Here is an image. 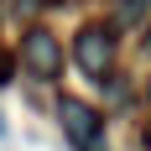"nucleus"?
I'll list each match as a JSON object with an SVG mask.
<instances>
[{"mask_svg":"<svg viewBox=\"0 0 151 151\" xmlns=\"http://www.w3.org/2000/svg\"><path fill=\"white\" fill-rule=\"evenodd\" d=\"M21 58H26V68H31L37 78H58V73H63V47H58V37H52L47 26H31V31H26Z\"/></svg>","mask_w":151,"mask_h":151,"instance_id":"nucleus-3","label":"nucleus"},{"mask_svg":"<svg viewBox=\"0 0 151 151\" xmlns=\"http://www.w3.org/2000/svg\"><path fill=\"white\" fill-rule=\"evenodd\" d=\"M73 63L89 78H109V68H115V31L109 26H83L73 37Z\"/></svg>","mask_w":151,"mask_h":151,"instance_id":"nucleus-1","label":"nucleus"},{"mask_svg":"<svg viewBox=\"0 0 151 151\" xmlns=\"http://www.w3.org/2000/svg\"><path fill=\"white\" fill-rule=\"evenodd\" d=\"M11 68H16V63H11V52H0V89L11 83Z\"/></svg>","mask_w":151,"mask_h":151,"instance_id":"nucleus-5","label":"nucleus"},{"mask_svg":"<svg viewBox=\"0 0 151 151\" xmlns=\"http://www.w3.org/2000/svg\"><path fill=\"white\" fill-rule=\"evenodd\" d=\"M63 130L73 141L78 151H104V120H99V109L83 104V99H63Z\"/></svg>","mask_w":151,"mask_h":151,"instance_id":"nucleus-2","label":"nucleus"},{"mask_svg":"<svg viewBox=\"0 0 151 151\" xmlns=\"http://www.w3.org/2000/svg\"><path fill=\"white\" fill-rule=\"evenodd\" d=\"M146 5H151V0H120V21H136Z\"/></svg>","mask_w":151,"mask_h":151,"instance_id":"nucleus-4","label":"nucleus"},{"mask_svg":"<svg viewBox=\"0 0 151 151\" xmlns=\"http://www.w3.org/2000/svg\"><path fill=\"white\" fill-rule=\"evenodd\" d=\"M5 130H11V125H5V115H0V141H5Z\"/></svg>","mask_w":151,"mask_h":151,"instance_id":"nucleus-6","label":"nucleus"},{"mask_svg":"<svg viewBox=\"0 0 151 151\" xmlns=\"http://www.w3.org/2000/svg\"><path fill=\"white\" fill-rule=\"evenodd\" d=\"M146 52H151V37H146Z\"/></svg>","mask_w":151,"mask_h":151,"instance_id":"nucleus-7","label":"nucleus"}]
</instances>
